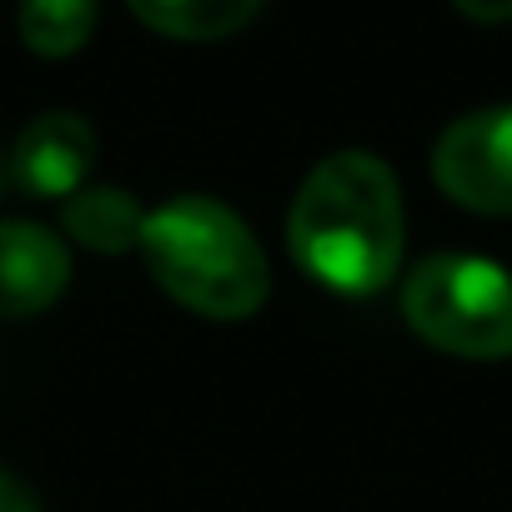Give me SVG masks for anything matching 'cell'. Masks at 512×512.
<instances>
[{
  "mask_svg": "<svg viewBox=\"0 0 512 512\" xmlns=\"http://www.w3.org/2000/svg\"><path fill=\"white\" fill-rule=\"evenodd\" d=\"M21 41L46 56V61H61V56H76L91 31H96V0H21Z\"/></svg>",
  "mask_w": 512,
  "mask_h": 512,
  "instance_id": "9c48e42d",
  "label": "cell"
},
{
  "mask_svg": "<svg viewBox=\"0 0 512 512\" xmlns=\"http://www.w3.org/2000/svg\"><path fill=\"white\" fill-rule=\"evenodd\" d=\"M452 6H457L467 21H482V26L512 21V0H452Z\"/></svg>",
  "mask_w": 512,
  "mask_h": 512,
  "instance_id": "8fae6325",
  "label": "cell"
},
{
  "mask_svg": "<svg viewBox=\"0 0 512 512\" xmlns=\"http://www.w3.org/2000/svg\"><path fill=\"white\" fill-rule=\"evenodd\" d=\"M96 166V131L76 111H46L36 116L11 151V181L26 196L56 201L86 191V176Z\"/></svg>",
  "mask_w": 512,
  "mask_h": 512,
  "instance_id": "5b68a950",
  "label": "cell"
},
{
  "mask_svg": "<svg viewBox=\"0 0 512 512\" xmlns=\"http://www.w3.org/2000/svg\"><path fill=\"white\" fill-rule=\"evenodd\" d=\"M402 317L447 357L502 362L512 357V272L462 251L427 256L402 282Z\"/></svg>",
  "mask_w": 512,
  "mask_h": 512,
  "instance_id": "3957f363",
  "label": "cell"
},
{
  "mask_svg": "<svg viewBox=\"0 0 512 512\" xmlns=\"http://www.w3.org/2000/svg\"><path fill=\"white\" fill-rule=\"evenodd\" d=\"M437 186L482 216H512V106L457 116L432 146Z\"/></svg>",
  "mask_w": 512,
  "mask_h": 512,
  "instance_id": "277c9868",
  "label": "cell"
},
{
  "mask_svg": "<svg viewBox=\"0 0 512 512\" xmlns=\"http://www.w3.org/2000/svg\"><path fill=\"white\" fill-rule=\"evenodd\" d=\"M402 186L372 151H332L297 186L287 241L307 277L342 297H377L402 262Z\"/></svg>",
  "mask_w": 512,
  "mask_h": 512,
  "instance_id": "6da1fadb",
  "label": "cell"
},
{
  "mask_svg": "<svg viewBox=\"0 0 512 512\" xmlns=\"http://www.w3.org/2000/svg\"><path fill=\"white\" fill-rule=\"evenodd\" d=\"M141 256L171 302L211 322H246L272 292L262 241L216 196L186 191L146 211Z\"/></svg>",
  "mask_w": 512,
  "mask_h": 512,
  "instance_id": "7a4b0ae2",
  "label": "cell"
},
{
  "mask_svg": "<svg viewBox=\"0 0 512 512\" xmlns=\"http://www.w3.org/2000/svg\"><path fill=\"white\" fill-rule=\"evenodd\" d=\"M141 221H146V211L121 186H86L66 201V231L81 246L106 251V256L141 246Z\"/></svg>",
  "mask_w": 512,
  "mask_h": 512,
  "instance_id": "ba28073f",
  "label": "cell"
},
{
  "mask_svg": "<svg viewBox=\"0 0 512 512\" xmlns=\"http://www.w3.org/2000/svg\"><path fill=\"white\" fill-rule=\"evenodd\" d=\"M0 191H6V156H0Z\"/></svg>",
  "mask_w": 512,
  "mask_h": 512,
  "instance_id": "7c38bea8",
  "label": "cell"
},
{
  "mask_svg": "<svg viewBox=\"0 0 512 512\" xmlns=\"http://www.w3.org/2000/svg\"><path fill=\"white\" fill-rule=\"evenodd\" d=\"M0 512H41L36 492H31L11 467H0Z\"/></svg>",
  "mask_w": 512,
  "mask_h": 512,
  "instance_id": "30bf717a",
  "label": "cell"
},
{
  "mask_svg": "<svg viewBox=\"0 0 512 512\" xmlns=\"http://www.w3.org/2000/svg\"><path fill=\"white\" fill-rule=\"evenodd\" d=\"M267 0H131L141 26L171 41H221L262 16Z\"/></svg>",
  "mask_w": 512,
  "mask_h": 512,
  "instance_id": "52a82bcc",
  "label": "cell"
},
{
  "mask_svg": "<svg viewBox=\"0 0 512 512\" xmlns=\"http://www.w3.org/2000/svg\"><path fill=\"white\" fill-rule=\"evenodd\" d=\"M71 282V251L36 221H0V317H36Z\"/></svg>",
  "mask_w": 512,
  "mask_h": 512,
  "instance_id": "8992f818",
  "label": "cell"
}]
</instances>
